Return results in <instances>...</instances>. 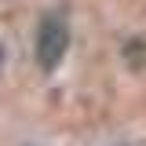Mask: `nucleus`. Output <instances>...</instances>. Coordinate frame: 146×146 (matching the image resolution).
<instances>
[{
	"label": "nucleus",
	"instance_id": "nucleus-1",
	"mask_svg": "<svg viewBox=\"0 0 146 146\" xmlns=\"http://www.w3.org/2000/svg\"><path fill=\"white\" fill-rule=\"evenodd\" d=\"M66 48H70V26L62 15H44L40 26H36V62L40 70L51 73L58 70V62L66 58Z\"/></svg>",
	"mask_w": 146,
	"mask_h": 146
},
{
	"label": "nucleus",
	"instance_id": "nucleus-2",
	"mask_svg": "<svg viewBox=\"0 0 146 146\" xmlns=\"http://www.w3.org/2000/svg\"><path fill=\"white\" fill-rule=\"evenodd\" d=\"M0 62H4V51H0Z\"/></svg>",
	"mask_w": 146,
	"mask_h": 146
}]
</instances>
